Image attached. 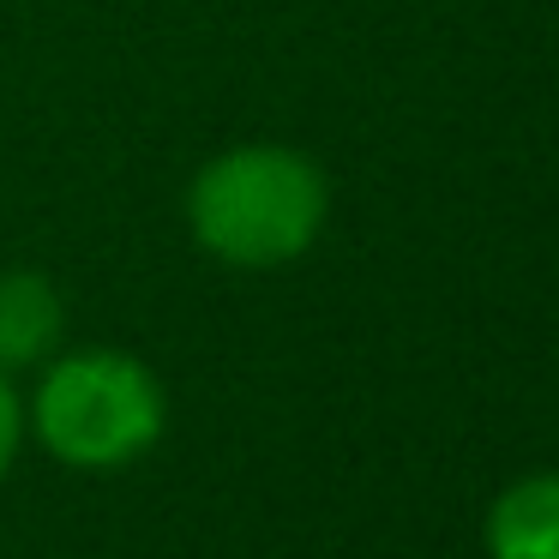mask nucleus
Here are the masks:
<instances>
[{"instance_id": "obj_1", "label": "nucleus", "mask_w": 559, "mask_h": 559, "mask_svg": "<svg viewBox=\"0 0 559 559\" xmlns=\"http://www.w3.org/2000/svg\"><path fill=\"white\" fill-rule=\"evenodd\" d=\"M331 217V181L307 151L253 139L229 145L187 181V229L235 271L295 265Z\"/></svg>"}, {"instance_id": "obj_2", "label": "nucleus", "mask_w": 559, "mask_h": 559, "mask_svg": "<svg viewBox=\"0 0 559 559\" xmlns=\"http://www.w3.org/2000/svg\"><path fill=\"white\" fill-rule=\"evenodd\" d=\"M163 379L127 349H73L31 397L37 439L73 469H121L163 439Z\"/></svg>"}, {"instance_id": "obj_3", "label": "nucleus", "mask_w": 559, "mask_h": 559, "mask_svg": "<svg viewBox=\"0 0 559 559\" xmlns=\"http://www.w3.org/2000/svg\"><path fill=\"white\" fill-rule=\"evenodd\" d=\"M67 331V301L43 271H0V373L37 367Z\"/></svg>"}, {"instance_id": "obj_4", "label": "nucleus", "mask_w": 559, "mask_h": 559, "mask_svg": "<svg viewBox=\"0 0 559 559\" xmlns=\"http://www.w3.org/2000/svg\"><path fill=\"white\" fill-rule=\"evenodd\" d=\"M487 554L493 559H559V469L523 475L487 511Z\"/></svg>"}, {"instance_id": "obj_5", "label": "nucleus", "mask_w": 559, "mask_h": 559, "mask_svg": "<svg viewBox=\"0 0 559 559\" xmlns=\"http://www.w3.org/2000/svg\"><path fill=\"white\" fill-rule=\"evenodd\" d=\"M19 433H25V409H19L13 373H0V475L13 469V457H19Z\"/></svg>"}]
</instances>
